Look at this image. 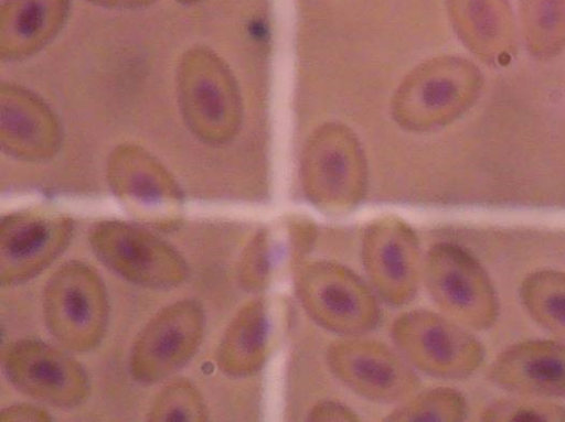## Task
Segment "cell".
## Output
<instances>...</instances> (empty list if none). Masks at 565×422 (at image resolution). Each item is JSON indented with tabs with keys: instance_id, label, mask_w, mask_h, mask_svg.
<instances>
[{
	"instance_id": "cell-1",
	"label": "cell",
	"mask_w": 565,
	"mask_h": 422,
	"mask_svg": "<svg viewBox=\"0 0 565 422\" xmlns=\"http://www.w3.org/2000/svg\"><path fill=\"white\" fill-rule=\"evenodd\" d=\"M46 325L74 350H89L104 336L108 303L103 281L82 262H68L49 280L43 295Z\"/></svg>"
},
{
	"instance_id": "cell-2",
	"label": "cell",
	"mask_w": 565,
	"mask_h": 422,
	"mask_svg": "<svg viewBox=\"0 0 565 422\" xmlns=\"http://www.w3.org/2000/svg\"><path fill=\"white\" fill-rule=\"evenodd\" d=\"M426 284L435 302L476 329L490 327L499 311L494 288L483 267L463 248L443 242L425 262Z\"/></svg>"
},
{
	"instance_id": "cell-3",
	"label": "cell",
	"mask_w": 565,
	"mask_h": 422,
	"mask_svg": "<svg viewBox=\"0 0 565 422\" xmlns=\"http://www.w3.org/2000/svg\"><path fill=\"white\" fill-rule=\"evenodd\" d=\"M296 288L305 310L324 328L354 335L377 323L379 307L369 288L340 264L318 261L303 267Z\"/></svg>"
},
{
	"instance_id": "cell-4",
	"label": "cell",
	"mask_w": 565,
	"mask_h": 422,
	"mask_svg": "<svg viewBox=\"0 0 565 422\" xmlns=\"http://www.w3.org/2000/svg\"><path fill=\"white\" fill-rule=\"evenodd\" d=\"M392 334L406 357L435 377L466 378L483 360V348L471 334L433 312L405 313L394 323Z\"/></svg>"
},
{
	"instance_id": "cell-5",
	"label": "cell",
	"mask_w": 565,
	"mask_h": 422,
	"mask_svg": "<svg viewBox=\"0 0 565 422\" xmlns=\"http://www.w3.org/2000/svg\"><path fill=\"white\" fill-rule=\"evenodd\" d=\"M89 241L105 264L134 283L170 288L186 275L185 262L178 251L142 228L105 221L93 229Z\"/></svg>"
},
{
	"instance_id": "cell-6",
	"label": "cell",
	"mask_w": 565,
	"mask_h": 422,
	"mask_svg": "<svg viewBox=\"0 0 565 422\" xmlns=\"http://www.w3.org/2000/svg\"><path fill=\"white\" fill-rule=\"evenodd\" d=\"M204 315L193 301H180L158 313L137 336L130 353L136 379L154 382L173 374L201 340Z\"/></svg>"
},
{
	"instance_id": "cell-7",
	"label": "cell",
	"mask_w": 565,
	"mask_h": 422,
	"mask_svg": "<svg viewBox=\"0 0 565 422\" xmlns=\"http://www.w3.org/2000/svg\"><path fill=\"white\" fill-rule=\"evenodd\" d=\"M3 367L22 392L57 407H72L87 394L88 380L82 366L67 354L45 343L20 340L8 348Z\"/></svg>"
},
{
	"instance_id": "cell-8",
	"label": "cell",
	"mask_w": 565,
	"mask_h": 422,
	"mask_svg": "<svg viewBox=\"0 0 565 422\" xmlns=\"http://www.w3.org/2000/svg\"><path fill=\"white\" fill-rule=\"evenodd\" d=\"M70 223L63 217L25 212L7 216L0 226V275L19 283L38 274L66 247Z\"/></svg>"
},
{
	"instance_id": "cell-9",
	"label": "cell",
	"mask_w": 565,
	"mask_h": 422,
	"mask_svg": "<svg viewBox=\"0 0 565 422\" xmlns=\"http://www.w3.org/2000/svg\"><path fill=\"white\" fill-rule=\"evenodd\" d=\"M328 363L334 375L356 393L376 401H395L408 394L416 377L385 345L348 340L333 345Z\"/></svg>"
},
{
	"instance_id": "cell-10",
	"label": "cell",
	"mask_w": 565,
	"mask_h": 422,
	"mask_svg": "<svg viewBox=\"0 0 565 422\" xmlns=\"http://www.w3.org/2000/svg\"><path fill=\"white\" fill-rule=\"evenodd\" d=\"M363 260L377 292L392 304L408 302L416 292L419 248L415 235L401 224L370 228Z\"/></svg>"
},
{
	"instance_id": "cell-11",
	"label": "cell",
	"mask_w": 565,
	"mask_h": 422,
	"mask_svg": "<svg viewBox=\"0 0 565 422\" xmlns=\"http://www.w3.org/2000/svg\"><path fill=\"white\" fill-rule=\"evenodd\" d=\"M490 379L518 394L565 397V342L536 339L511 345L491 365Z\"/></svg>"
},
{
	"instance_id": "cell-12",
	"label": "cell",
	"mask_w": 565,
	"mask_h": 422,
	"mask_svg": "<svg viewBox=\"0 0 565 422\" xmlns=\"http://www.w3.org/2000/svg\"><path fill=\"white\" fill-rule=\"evenodd\" d=\"M217 64L203 52L183 63L181 99L189 122L205 139H215L226 123L228 102Z\"/></svg>"
},
{
	"instance_id": "cell-13",
	"label": "cell",
	"mask_w": 565,
	"mask_h": 422,
	"mask_svg": "<svg viewBox=\"0 0 565 422\" xmlns=\"http://www.w3.org/2000/svg\"><path fill=\"white\" fill-rule=\"evenodd\" d=\"M113 186L135 209L151 218L168 219L179 202L175 187L164 171L145 154L128 150L111 165Z\"/></svg>"
},
{
	"instance_id": "cell-14",
	"label": "cell",
	"mask_w": 565,
	"mask_h": 422,
	"mask_svg": "<svg viewBox=\"0 0 565 422\" xmlns=\"http://www.w3.org/2000/svg\"><path fill=\"white\" fill-rule=\"evenodd\" d=\"M1 139L15 155L42 158L54 149L55 123L43 105L10 89L1 97Z\"/></svg>"
},
{
	"instance_id": "cell-15",
	"label": "cell",
	"mask_w": 565,
	"mask_h": 422,
	"mask_svg": "<svg viewBox=\"0 0 565 422\" xmlns=\"http://www.w3.org/2000/svg\"><path fill=\"white\" fill-rule=\"evenodd\" d=\"M270 331L266 305L260 301L245 305L233 318L220 343L218 366L232 376L256 371L265 360Z\"/></svg>"
},
{
	"instance_id": "cell-16",
	"label": "cell",
	"mask_w": 565,
	"mask_h": 422,
	"mask_svg": "<svg viewBox=\"0 0 565 422\" xmlns=\"http://www.w3.org/2000/svg\"><path fill=\"white\" fill-rule=\"evenodd\" d=\"M66 0H10L2 8V51L21 54L44 43L60 26Z\"/></svg>"
},
{
	"instance_id": "cell-17",
	"label": "cell",
	"mask_w": 565,
	"mask_h": 422,
	"mask_svg": "<svg viewBox=\"0 0 565 422\" xmlns=\"http://www.w3.org/2000/svg\"><path fill=\"white\" fill-rule=\"evenodd\" d=\"M520 299L541 327L565 339V272L540 270L529 274L521 284Z\"/></svg>"
},
{
	"instance_id": "cell-18",
	"label": "cell",
	"mask_w": 565,
	"mask_h": 422,
	"mask_svg": "<svg viewBox=\"0 0 565 422\" xmlns=\"http://www.w3.org/2000/svg\"><path fill=\"white\" fill-rule=\"evenodd\" d=\"M467 414L463 396L450 388H436L418 394L395 410L390 421H461Z\"/></svg>"
},
{
	"instance_id": "cell-19",
	"label": "cell",
	"mask_w": 565,
	"mask_h": 422,
	"mask_svg": "<svg viewBox=\"0 0 565 422\" xmlns=\"http://www.w3.org/2000/svg\"><path fill=\"white\" fill-rule=\"evenodd\" d=\"M206 410L196 389L188 381H175L158 394L149 413L151 421L179 422L205 420Z\"/></svg>"
},
{
	"instance_id": "cell-20",
	"label": "cell",
	"mask_w": 565,
	"mask_h": 422,
	"mask_svg": "<svg viewBox=\"0 0 565 422\" xmlns=\"http://www.w3.org/2000/svg\"><path fill=\"white\" fill-rule=\"evenodd\" d=\"M484 420L504 422L565 421V408L540 401L501 400L486 410Z\"/></svg>"
},
{
	"instance_id": "cell-21",
	"label": "cell",
	"mask_w": 565,
	"mask_h": 422,
	"mask_svg": "<svg viewBox=\"0 0 565 422\" xmlns=\"http://www.w3.org/2000/svg\"><path fill=\"white\" fill-rule=\"evenodd\" d=\"M349 409L337 403H322L317 405L311 413L313 421H351L355 420Z\"/></svg>"
},
{
	"instance_id": "cell-22",
	"label": "cell",
	"mask_w": 565,
	"mask_h": 422,
	"mask_svg": "<svg viewBox=\"0 0 565 422\" xmlns=\"http://www.w3.org/2000/svg\"><path fill=\"white\" fill-rule=\"evenodd\" d=\"M1 421H46L45 411L31 405H13L1 412Z\"/></svg>"
},
{
	"instance_id": "cell-23",
	"label": "cell",
	"mask_w": 565,
	"mask_h": 422,
	"mask_svg": "<svg viewBox=\"0 0 565 422\" xmlns=\"http://www.w3.org/2000/svg\"><path fill=\"white\" fill-rule=\"evenodd\" d=\"M90 1H95L97 3L104 4V6H109V7L129 8V7L141 6L151 0H90Z\"/></svg>"
},
{
	"instance_id": "cell-24",
	"label": "cell",
	"mask_w": 565,
	"mask_h": 422,
	"mask_svg": "<svg viewBox=\"0 0 565 422\" xmlns=\"http://www.w3.org/2000/svg\"><path fill=\"white\" fill-rule=\"evenodd\" d=\"M188 1V0H186Z\"/></svg>"
}]
</instances>
